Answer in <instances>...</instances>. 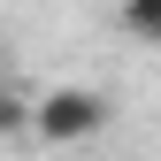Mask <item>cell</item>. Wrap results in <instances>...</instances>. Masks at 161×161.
I'll return each instance as SVG.
<instances>
[{
    "label": "cell",
    "instance_id": "6da1fadb",
    "mask_svg": "<svg viewBox=\"0 0 161 161\" xmlns=\"http://www.w3.org/2000/svg\"><path fill=\"white\" fill-rule=\"evenodd\" d=\"M108 123H115V100L92 92V85H62V92H38L31 100L38 146H85V138H100Z\"/></svg>",
    "mask_w": 161,
    "mask_h": 161
},
{
    "label": "cell",
    "instance_id": "7a4b0ae2",
    "mask_svg": "<svg viewBox=\"0 0 161 161\" xmlns=\"http://www.w3.org/2000/svg\"><path fill=\"white\" fill-rule=\"evenodd\" d=\"M123 31L146 38V46H161V0H123Z\"/></svg>",
    "mask_w": 161,
    "mask_h": 161
},
{
    "label": "cell",
    "instance_id": "3957f363",
    "mask_svg": "<svg viewBox=\"0 0 161 161\" xmlns=\"http://www.w3.org/2000/svg\"><path fill=\"white\" fill-rule=\"evenodd\" d=\"M15 130H31V92L0 85V138H15Z\"/></svg>",
    "mask_w": 161,
    "mask_h": 161
}]
</instances>
